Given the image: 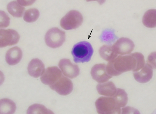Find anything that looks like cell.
Returning <instances> with one entry per match:
<instances>
[{
    "label": "cell",
    "instance_id": "obj_1",
    "mask_svg": "<svg viewBox=\"0 0 156 114\" xmlns=\"http://www.w3.org/2000/svg\"><path fill=\"white\" fill-rule=\"evenodd\" d=\"M145 64L144 57L136 53L124 56H119L109 61L106 67L108 73L111 76H118L122 73L132 71H139Z\"/></svg>",
    "mask_w": 156,
    "mask_h": 114
},
{
    "label": "cell",
    "instance_id": "obj_2",
    "mask_svg": "<svg viewBox=\"0 0 156 114\" xmlns=\"http://www.w3.org/2000/svg\"><path fill=\"white\" fill-rule=\"evenodd\" d=\"M95 105L98 114L121 113V108L114 96L100 97L96 101Z\"/></svg>",
    "mask_w": 156,
    "mask_h": 114
},
{
    "label": "cell",
    "instance_id": "obj_3",
    "mask_svg": "<svg viewBox=\"0 0 156 114\" xmlns=\"http://www.w3.org/2000/svg\"><path fill=\"white\" fill-rule=\"evenodd\" d=\"M94 50L91 45L87 41H82L75 44L73 48L72 54L76 63L89 61L93 56Z\"/></svg>",
    "mask_w": 156,
    "mask_h": 114
},
{
    "label": "cell",
    "instance_id": "obj_4",
    "mask_svg": "<svg viewBox=\"0 0 156 114\" xmlns=\"http://www.w3.org/2000/svg\"><path fill=\"white\" fill-rule=\"evenodd\" d=\"M83 22V16L80 12L76 10H72L61 19L60 25L64 29L70 30L80 27Z\"/></svg>",
    "mask_w": 156,
    "mask_h": 114
},
{
    "label": "cell",
    "instance_id": "obj_5",
    "mask_svg": "<svg viewBox=\"0 0 156 114\" xmlns=\"http://www.w3.org/2000/svg\"><path fill=\"white\" fill-rule=\"evenodd\" d=\"M66 33L57 28L50 29L45 36V41L46 45L53 48L61 47L66 41Z\"/></svg>",
    "mask_w": 156,
    "mask_h": 114
},
{
    "label": "cell",
    "instance_id": "obj_6",
    "mask_svg": "<svg viewBox=\"0 0 156 114\" xmlns=\"http://www.w3.org/2000/svg\"><path fill=\"white\" fill-rule=\"evenodd\" d=\"M51 90L62 95H67L73 91V85L72 81L63 75L54 84L49 86Z\"/></svg>",
    "mask_w": 156,
    "mask_h": 114
},
{
    "label": "cell",
    "instance_id": "obj_7",
    "mask_svg": "<svg viewBox=\"0 0 156 114\" xmlns=\"http://www.w3.org/2000/svg\"><path fill=\"white\" fill-rule=\"evenodd\" d=\"M112 47L115 54L124 55L131 53L134 48L135 45L128 38L122 37L117 41Z\"/></svg>",
    "mask_w": 156,
    "mask_h": 114
},
{
    "label": "cell",
    "instance_id": "obj_8",
    "mask_svg": "<svg viewBox=\"0 0 156 114\" xmlns=\"http://www.w3.org/2000/svg\"><path fill=\"white\" fill-rule=\"evenodd\" d=\"M0 35V47L1 48L15 45L18 43L20 39L18 33L12 29H1Z\"/></svg>",
    "mask_w": 156,
    "mask_h": 114
},
{
    "label": "cell",
    "instance_id": "obj_9",
    "mask_svg": "<svg viewBox=\"0 0 156 114\" xmlns=\"http://www.w3.org/2000/svg\"><path fill=\"white\" fill-rule=\"evenodd\" d=\"M58 66L63 74L73 79L76 78L80 73V69L77 65L73 64L68 59H63L59 61Z\"/></svg>",
    "mask_w": 156,
    "mask_h": 114
},
{
    "label": "cell",
    "instance_id": "obj_10",
    "mask_svg": "<svg viewBox=\"0 0 156 114\" xmlns=\"http://www.w3.org/2000/svg\"><path fill=\"white\" fill-rule=\"evenodd\" d=\"M63 75L57 67H50L45 70L41 80L43 84L50 86L56 82Z\"/></svg>",
    "mask_w": 156,
    "mask_h": 114
},
{
    "label": "cell",
    "instance_id": "obj_11",
    "mask_svg": "<svg viewBox=\"0 0 156 114\" xmlns=\"http://www.w3.org/2000/svg\"><path fill=\"white\" fill-rule=\"evenodd\" d=\"M107 66L105 64L95 65L92 68L90 74L94 80L100 83L107 82L112 77L107 71Z\"/></svg>",
    "mask_w": 156,
    "mask_h": 114
},
{
    "label": "cell",
    "instance_id": "obj_12",
    "mask_svg": "<svg viewBox=\"0 0 156 114\" xmlns=\"http://www.w3.org/2000/svg\"><path fill=\"white\" fill-rule=\"evenodd\" d=\"M45 71V66L40 60L35 58L29 63L28 67V72L31 77L37 78L42 76Z\"/></svg>",
    "mask_w": 156,
    "mask_h": 114
},
{
    "label": "cell",
    "instance_id": "obj_13",
    "mask_svg": "<svg viewBox=\"0 0 156 114\" xmlns=\"http://www.w3.org/2000/svg\"><path fill=\"white\" fill-rule=\"evenodd\" d=\"M153 71L151 65L146 64L139 72H134V78L137 82L144 83L150 81L152 78Z\"/></svg>",
    "mask_w": 156,
    "mask_h": 114
},
{
    "label": "cell",
    "instance_id": "obj_14",
    "mask_svg": "<svg viewBox=\"0 0 156 114\" xmlns=\"http://www.w3.org/2000/svg\"><path fill=\"white\" fill-rule=\"evenodd\" d=\"M22 57V52L20 48L17 47L12 48L8 50L6 56V60L11 66L16 65L21 60Z\"/></svg>",
    "mask_w": 156,
    "mask_h": 114
},
{
    "label": "cell",
    "instance_id": "obj_15",
    "mask_svg": "<svg viewBox=\"0 0 156 114\" xmlns=\"http://www.w3.org/2000/svg\"><path fill=\"white\" fill-rule=\"evenodd\" d=\"M97 89L100 95L108 97H113L115 94L117 88L112 81L106 82L98 84Z\"/></svg>",
    "mask_w": 156,
    "mask_h": 114
},
{
    "label": "cell",
    "instance_id": "obj_16",
    "mask_svg": "<svg viewBox=\"0 0 156 114\" xmlns=\"http://www.w3.org/2000/svg\"><path fill=\"white\" fill-rule=\"evenodd\" d=\"M17 2L14 1L9 3L7 5V9L12 16L20 18L22 17L25 9Z\"/></svg>",
    "mask_w": 156,
    "mask_h": 114
},
{
    "label": "cell",
    "instance_id": "obj_17",
    "mask_svg": "<svg viewBox=\"0 0 156 114\" xmlns=\"http://www.w3.org/2000/svg\"><path fill=\"white\" fill-rule=\"evenodd\" d=\"M16 109V104L12 100L7 98L1 100V114H13Z\"/></svg>",
    "mask_w": 156,
    "mask_h": 114
},
{
    "label": "cell",
    "instance_id": "obj_18",
    "mask_svg": "<svg viewBox=\"0 0 156 114\" xmlns=\"http://www.w3.org/2000/svg\"><path fill=\"white\" fill-rule=\"evenodd\" d=\"M99 52L101 57L107 61H110L118 56L111 46L104 45L100 48Z\"/></svg>",
    "mask_w": 156,
    "mask_h": 114
},
{
    "label": "cell",
    "instance_id": "obj_19",
    "mask_svg": "<svg viewBox=\"0 0 156 114\" xmlns=\"http://www.w3.org/2000/svg\"><path fill=\"white\" fill-rule=\"evenodd\" d=\"M27 114H53L51 110L44 105L39 104H34L30 106L27 110Z\"/></svg>",
    "mask_w": 156,
    "mask_h": 114
},
{
    "label": "cell",
    "instance_id": "obj_20",
    "mask_svg": "<svg viewBox=\"0 0 156 114\" xmlns=\"http://www.w3.org/2000/svg\"><path fill=\"white\" fill-rule=\"evenodd\" d=\"M38 10L36 8H31L26 11L23 17L24 20L28 22H32L36 21L40 16Z\"/></svg>",
    "mask_w": 156,
    "mask_h": 114
},
{
    "label": "cell",
    "instance_id": "obj_21",
    "mask_svg": "<svg viewBox=\"0 0 156 114\" xmlns=\"http://www.w3.org/2000/svg\"><path fill=\"white\" fill-rule=\"evenodd\" d=\"M10 19L5 12L1 11V28H6L9 24Z\"/></svg>",
    "mask_w": 156,
    "mask_h": 114
},
{
    "label": "cell",
    "instance_id": "obj_22",
    "mask_svg": "<svg viewBox=\"0 0 156 114\" xmlns=\"http://www.w3.org/2000/svg\"><path fill=\"white\" fill-rule=\"evenodd\" d=\"M35 1H17V2L21 5L24 6H30L32 5Z\"/></svg>",
    "mask_w": 156,
    "mask_h": 114
}]
</instances>
